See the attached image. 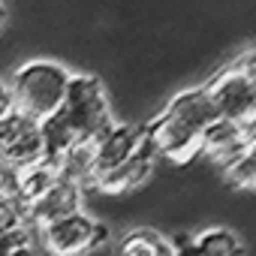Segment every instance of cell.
<instances>
[{"mask_svg":"<svg viewBox=\"0 0 256 256\" xmlns=\"http://www.w3.org/2000/svg\"><path fill=\"white\" fill-rule=\"evenodd\" d=\"M58 178V169L52 163H36V166H28V169H18V181H16V196L24 202V205H34Z\"/></svg>","mask_w":256,"mask_h":256,"instance_id":"13","label":"cell"},{"mask_svg":"<svg viewBox=\"0 0 256 256\" xmlns=\"http://www.w3.org/2000/svg\"><path fill=\"white\" fill-rule=\"evenodd\" d=\"M76 211H84V187L58 175L54 184L34 202L28 205V217H30V226L40 229L52 220H60V217H70Z\"/></svg>","mask_w":256,"mask_h":256,"instance_id":"10","label":"cell"},{"mask_svg":"<svg viewBox=\"0 0 256 256\" xmlns=\"http://www.w3.org/2000/svg\"><path fill=\"white\" fill-rule=\"evenodd\" d=\"M253 136H256V130H250V126H241V124L214 118V120L208 124L205 136H202V151H199V157H205L208 163H214V166H220V169L226 172V169H232V166L244 157V151H247V145L253 142Z\"/></svg>","mask_w":256,"mask_h":256,"instance_id":"8","label":"cell"},{"mask_svg":"<svg viewBox=\"0 0 256 256\" xmlns=\"http://www.w3.org/2000/svg\"><path fill=\"white\" fill-rule=\"evenodd\" d=\"M214 118L256 130V48L220 66L202 84Z\"/></svg>","mask_w":256,"mask_h":256,"instance_id":"3","label":"cell"},{"mask_svg":"<svg viewBox=\"0 0 256 256\" xmlns=\"http://www.w3.org/2000/svg\"><path fill=\"white\" fill-rule=\"evenodd\" d=\"M70 78H72V72L60 60H48V58L28 60L12 72V82H10L12 102L22 114L48 120L52 114H58L64 96H66Z\"/></svg>","mask_w":256,"mask_h":256,"instance_id":"4","label":"cell"},{"mask_svg":"<svg viewBox=\"0 0 256 256\" xmlns=\"http://www.w3.org/2000/svg\"><path fill=\"white\" fill-rule=\"evenodd\" d=\"M24 238H30V232H22V235H12V238H0V256H6V253H10V247H12L16 241H24Z\"/></svg>","mask_w":256,"mask_h":256,"instance_id":"17","label":"cell"},{"mask_svg":"<svg viewBox=\"0 0 256 256\" xmlns=\"http://www.w3.org/2000/svg\"><path fill=\"white\" fill-rule=\"evenodd\" d=\"M40 247L48 256H96L112 241V229L88 211L52 220L36 229Z\"/></svg>","mask_w":256,"mask_h":256,"instance_id":"5","label":"cell"},{"mask_svg":"<svg viewBox=\"0 0 256 256\" xmlns=\"http://www.w3.org/2000/svg\"><path fill=\"white\" fill-rule=\"evenodd\" d=\"M6 22H10V10H6V4L0 0V30L6 28Z\"/></svg>","mask_w":256,"mask_h":256,"instance_id":"18","label":"cell"},{"mask_svg":"<svg viewBox=\"0 0 256 256\" xmlns=\"http://www.w3.org/2000/svg\"><path fill=\"white\" fill-rule=\"evenodd\" d=\"M154 169H157V157H154L151 151H145V154H139V157H133V160L120 163L118 169H112V172L94 178L90 187L100 190V193H106V196H126V193L142 190V187L151 181Z\"/></svg>","mask_w":256,"mask_h":256,"instance_id":"11","label":"cell"},{"mask_svg":"<svg viewBox=\"0 0 256 256\" xmlns=\"http://www.w3.org/2000/svg\"><path fill=\"white\" fill-rule=\"evenodd\" d=\"M214 120L211 102L199 88H184L166 100V106L145 120V139L151 154L166 163L184 166L193 163L202 151V136Z\"/></svg>","mask_w":256,"mask_h":256,"instance_id":"2","label":"cell"},{"mask_svg":"<svg viewBox=\"0 0 256 256\" xmlns=\"http://www.w3.org/2000/svg\"><path fill=\"white\" fill-rule=\"evenodd\" d=\"M169 241L175 256H244V241L232 226H205L196 235L178 232Z\"/></svg>","mask_w":256,"mask_h":256,"instance_id":"9","label":"cell"},{"mask_svg":"<svg viewBox=\"0 0 256 256\" xmlns=\"http://www.w3.org/2000/svg\"><path fill=\"white\" fill-rule=\"evenodd\" d=\"M0 163H6L10 169H28L46 163L42 120L22 114L18 108L0 120Z\"/></svg>","mask_w":256,"mask_h":256,"instance_id":"6","label":"cell"},{"mask_svg":"<svg viewBox=\"0 0 256 256\" xmlns=\"http://www.w3.org/2000/svg\"><path fill=\"white\" fill-rule=\"evenodd\" d=\"M114 256H175V253H172V241L160 229L133 226L118 238Z\"/></svg>","mask_w":256,"mask_h":256,"instance_id":"12","label":"cell"},{"mask_svg":"<svg viewBox=\"0 0 256 256\" xmlns=\"http://www.w3.org/2000/svg\"><path fill=\"white\" fill-rule=\"evenodd\" d=\"M28 205L18 196H0V238H12L22 232H30Z\"/></svg>","mask_w":256,"mask_h":256,"instance_id":"14","label":"cell"},{"mask_svg":"<svg viewBox=\"0 0 256 256\" xmlns=\"http://www.w3.org/2000/svg\"><path fill=\"white\" fill-rule=\"evenodd\" d=\"M114 112L102 82L90 72H72L66 96L48 120H42L46 133V163L58 166L66 151L78 145H94L114 124Z\"/></svg>","mask_w":256,"mask_h":256,"instance_id":"1","label":"cell"},{"mask_svg":"<svg viewBox=\"0 0 256 256\" xmlns=\"http://www.w3.org/2000/svg\"><path fill=\"white\" fill-rule=\"evenodd\" d=\"M226 178H229V184L238 187V190H256V136H253V142L247 145L244 157H241L232 169H226Z\"/></svg>","mask_w":256,"mask_h":256,"instance_id":"15","label":"cell"},{"mask_svg":"<svg viewBox=\"0 0 256 256\" xmlns=\"http://www.w3.org/2000/svg\"><path fill=\"white\" fill-rule=\"evenodd\" d=\"M16 112V102H12V90H10V84L0 78V120H4L6 114H12Z\"/></svg>","mask_w":256,"mask_h":256,"instance_id":"16","label":"cell"},{"mask_svg":"<svg viewBox=\"0 0 256 256\" xmlns=\"http://www.w3.org/2000/svg\"><path fill=\"white\" fill-rule=\"evenodd\" d=\"M145 151H151L148 139H145V124L114 120L108 130L90 145V184H94V178L118 169L120 163L133 160V157H139Z\"/></svg>","mask_w":256,"mask_h":256,"instance_id":"7","label":"cell"}]
</instances>
